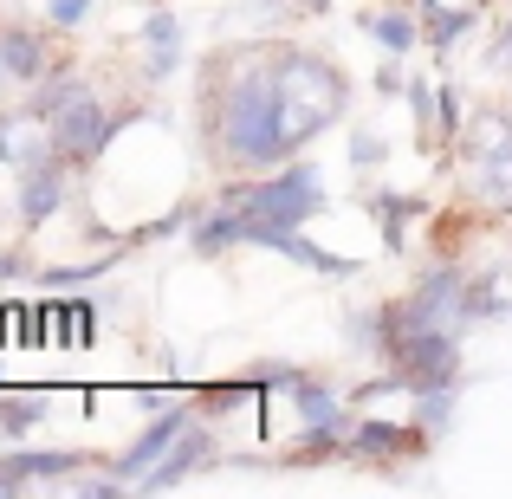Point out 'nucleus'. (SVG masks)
<instances>
[{
  "label": "nucleus",
  "mask_w": 512,
  "mask_h": 499,
  "mask_svg": "<svg viewBox=\"0 0 512 499\" xmlns=\"http://www.w3.org/2000/svg\"><path fill=\"white\" fill-rule=\"evenodd\" d=\"M221 208L240 221V247H273L279 234L305 227L318 208H325V175L305 169V163H292V169H266L260 182L234 188Z\"/></svg>",
  "instance_id": "nucleus-1"
},
{
  "label": "nucleus",
  "mask_w": 512,
  "mask_h": 499,
  "mask_svg": "<svg viewBox=\"0 0 512 499\" xmlns=\"http://www.w3.org/2000/svg\"><path fill=\"white\" fill-rule=\"evenodd\" d=\"M33 117L52 130V150L65 156V163H98L104 150H111V111H104V98L91 85H78L72 72H59V78H39V104H33Z\"/></svg>",
  "instance_id": "nucleus-2"
},
{
  "label": "nucleus",
  "mask_w": 512,
  "mask_h": 499,
  "mask_svg": "<svg viewBox=\"0 0 512 499\" xmlns=\"http://www.w3.org/2000/svg\"><path fill=\"white\" fill-rule=\"evenodd\" d=\"M428 448V428L422 422H383V415H363V422H350V435H344V454H357L363 467H402L409 454H422Z\"/></svg>",
  "instance_id": "nucleus-3"
},
{
  "label": "nucleus",
  "mask_w": 512,
  "mask_h": 499,
  "mask_svg": "<svg viewBox=\"0 0 512 499\" xmlns=\"http://www.w3.org/2000/svg\"><path fill=\"white\" fill-rule=\"evenodd\" d=\"M65 201V156L59 150H26L20 156V221L46 227Z\"/></svg>",
  "instance_id": "nucleus-4"
},
{
  "label": "nucleus",
  "mask_w": 512,
  "mask_h": 499,
  "mask_svg": "<svg viewBox=\"0 0 512 499\" xmlns=\"http://www.w3.org/2000/svg\"><path fill=\"white\" fill-rule=\"evenodd\" d=\"M195 409H201V402H195ZM195 409H169V415H156V422L143 428V435L130 441V448L117 454V461H111V474L124 480V487H137V480L150 474L156 461H163V454L175 448V441H182V428H188V415H195Z\"/></svg>",
  "instance_id": "nucleus-5"
},
{
  "label": "nucleus",
  "mask_w": 512,
  "mask_h": 499,
  "mask_svg": "<svg viewBox=\"0 0 512 499\" xmlns=\"http://www.w3.org/2000/svg\"><path fill=\"white\" fill-rule=\"evenodd\" d=\"M208 461H214V435H208V428H195V422H188V428H182V441H175V448L163 454V461H156L150 474L137 480V493H169V487H182V480H195Z\"/></svg>",
  "instance_id": "nucleus-6"
},
{
  "label": "nucleus",
  "mask_w": 512,
  "mask_h": 499,
  "mask_svg": "<svg viewBox=\"0 0 512 499\" xmlns=\"http://www.w3.org/2000/svg\"><path fill=\"white\" fill-rule=\"evenodd\" d=\"M85 467L78 448H59V454H7L0 461V493H20V487H46V480H72Z\"/></svg>",
  "instance_id": "nucleus-7"
},
{
  "label": "nucleus",
  "mask_w": 512,
  "mask_h": 499,
  "mask_svg": "<svg viewBox=\"0 0 512 499\" xmlns=\"http://www.w3.org/2000/svg\"><path fill=\"white\" fill-rule=\"evenodd\" d=\"M512 150V104H474L461 124V156L467 163H487V156Z\"/></svg>",
  "instance_id": "nucleus-8"
},
{
  "label": "nucleus",
  "mask_w": 512,
  "mask_h": 499,
  "mask_svg": "<svg viewBox=\"0 0 512 499\" xmlns=\"http://www.w3.org/2000/svg\"><path fill=\"white\" fill-rule=\"evenodd\" d=\"M0 65H7V78H20V85H39V78L52 72V52L33 26H0Z\"/></svg>",
  "instance_id": "nucleus-9"
},
{
  "label": "nucleus",
  "mask_w": 512,
  "mask_h": 499,
  "mask_svg": "<svg viewBox=\"0 0 512 499\" xmlns=\"http://www.w3.org/2000/svg\"><path fill=\"white\" fill-rule=\"evenodd\" d=\"M409 7L428 20V46H435V52H454V46H461V33H474V20H480V0H474V7H441V0H409Z\"/></svg>",
  "instance_id": "nucleus-10"
},
{
  "label": "nucleus",
  "mask_w": 512,
  "mask_h": 499,
  "mask_svg": "<svg viewBox=\"0 0 512 499\" xmlns=\"http://www.w3.org/2000/svg\"><path fill=\"white\" fill-rule=\"evenodd\" d=\"M143 46H150V78H169L175 65H182V20L175 13H150V26H143Z\"/></svg>",
  "instance_id": "nucleus-11"
},
{
  "label": "nucleus",
  "mask_w": 512,
  "mask_h": 499,
  "mask_svg": "<svg viewBox=\"0 0 512 499\" xmlns=\"http://www.w3.org/2000/svg\"><path fill=\"white\" fill-rule=\"evenodd\" d=\"M357 26L376 39V46H389L396 59H402V52H415V39H422V26H415L409 13H389V7H363V13H357Z\"/></svg>",
  "instance_id": "nucleus-12"
},
{
  "label": "nucleus",
  "mask_w": 512,
  "mask_h": 499,
  "mask_svg": "<svg viewBox=\"0 0 512 499\" xmlns=\"http://www.w3.org/2000/svg\"><path fill=\"white\" fill-rule=\"evenodd\" d=\"M474 201L487 214H512V150L506 156H487L474 163Z\"/></svg>",
  "instance_id": "nucleus-13"
},
{
  "label": "nucleus",
  "mask_w": 512,
  "mask_h": 499,
  "mask_svg": "<svg viewBox=\"0 0 512 499\" xmlns=\"http://www.w3.org/2000/svg\"><path fill=\"white\" fill-rule=\"evenodd\" d=\"M376 221H383V247L409 253V221H422V201L415 195H383L376 201Z\"/></svg>",
  "instance_id": "nucleus-14"
},
{
  "label": "nucleus",
  "mask_w": 512,
  "mask_h": 499,
  "mask_svg": "<svg viewBox=\"0 0 512 499\" xmlns=\"http://www.w3.org/2000/svg\"><path fill=\"white\" fill-rule=\"evenodd\" d=\"M292 402H299V422H350L338 409V396H331L325 383H312L305 370H292Z\"/></svg>",
  "instance_id": "nucleus-15"
},
{
  "label": "nucleus",
  "mask_w": 512,
  "mask_h": 499,
  "mask_svg": "<svg viewBox=\"0 0 512 499\" xmlns=\"http://www.w3.org/2000/svg\"><path fill=\"white\" fill-rule=\"evenodd\" d=\"M454 402H461V383H435V389H415V422L428 428V435H441L454 415Z\"/></svg>",
  "instance_id": "nucleus-16"
},
{
  "label": "nucleus",
  "mask_w": 512,
  "mask_h": 499,
  "mask_svg": "<svg viewBox=\"0 0 512 499\" xmlns=\"http://www.w3.org/2000/svg\"><path fill=\"white\" fill-rule=\"evenodd\" d=\"M409 111H415V143L428 150V143L441 137V91L415 78V85H409Z\"/></svg>",
  "instance_id": "nucleus-17"
},
{
  "label": "nucleus",
  "mask_w": 512,
  "mask_h": 499,
  "mask_svg": "<svg viewBox=\"0 0 512 499\" xmlns=\"http://www.w3.org/2000/svg\"><path fill=\"white\" fill-rule=\"evenodd\" d=\"M111 253H104V260H78V266H46V273H39V286H52V292H65V286H85V279H104L111 273Z\"/></svg>",
  "instance_id": "nucleus-18"
},
{
  "label": "nucleus",
  "mask_w": 512,
  "mask_h": 499,
  "mask_svg": "<svg viewBox=\"0 0 512 499\" xmlns=\"http://www.w3.org/2000/svg\"><path fill=\"white\" fill-rule=\"evenodd\" d=\"M39 415H46V396H13V389L0 396V428H7V435H26Z\"/></svg>",
  "instance_id": "nucleus-19"
},
{
  "label": "nucleus",
  "mask_w": 512,
  "mask_h": 499,
  "mask_svg": "<svg viewBox=\"0 0 512 499\" xmlns=\"http://www.w3.org/2000/svg\"><path fill=\"white\" fill-rule=\"evenodd\" d=\"M350 163L376 169V163H383V137H376V130H357V137H350Z\"/></svg>",
  "instance_id": "nucleus-20"
},
{
  "label": "nucleus",
  "mask_w": 512,
  "mask_h": 499,
  "mask_svg": "<svg viewBox=\"0 0 512 499\" xmlns=\"http://www.w3.org/2000/svg\"><path fill=\"white\" fill-rule=\"evenodd\" d=\"M487 65H493V72H512V13L500 20V33H493V52H487Z\"/></svg>",
  "instance_id": "nucleus-21"
},
{
  "label": "nucleus",
  "mask_w": 512,
  "mask_h": 499,
  "mask_svg": "<svg viewBox=\"0 0 512 499\" xmlns=\"http://www.w3.org/2000/svg\"><path fill=\"white\" fill-rule=\"evenodd\" d=\"M91 13V0H46V20L52 26H78Z\"/></svg>",
  "instance_id": "nucleus-22"
},
{
  "label": "nucleus",
  "mask_w": 512,
  "mask_h": 499,
  "mask_svg": "<svg viewBox=\"0 0 512 499\" xmlns=\"http://www.w3.org/2000/svg\"><path fill=\"white\" fill-rule=\"evenodd\" d=\"M26 312H33V305H13V299H0V344H7L13 331H26Z\"/></svg>",
  "instance_id": "nucleus-23"
},
{
  "label": "nucleus",
  "mask_w": 512,
  "mask_h": 499,
  "mask_svg": "<svg viewBox=\"0 0 512 499\" xmlns=\"http://www.w3.org/2000/svg\"><path fill=\"white\" fill-rule=\"evenodd\" d=\"M0 163H20V137H13V117L0 111Z\"/></svg>",
  "instance_id": "nucleus-24"
},
{
  "label": "nucleus",
  "mask_w": 512,
  "mask_h": 499,
  "mask_svg": "<svg viewBox=\"0 0 512 499\" xmlns=\"http://www.w3.org/2000/svg\"><path fill=\"white\" fill-rule=\"evenodd\" d=\"M20 266H26L20 253H0V279H13V273H20Z\"/></svg>",
  "instance_id": "nucleus-25"
},
{
  "label": "nucleus",
  "mask_w": 512,
  "mask_h": 499,
  "mask_svg": "<svg viewBox=\"0 0 512 499\" xmlns=\"http://www.w3.org/2000/svg\"><path fill=\"white\" fill-rule=\"evenodd\" d=\"M299 13H331V0H299Z\"/></svg>",
  "instance_id": "nucleus-26"
},
{
  "label": "nucleus",
  "mask_w": 512,
  "mask_h": 499,
  "mask_svg": "<svg viewBox=\"0 0 512 499\" xmlns=\"http://www.w3.org/2000/svg\"><path fill=\"white\" fill-rule=\"evenodd\" d=\"M0 85H7V65H0Z\"/></svg>",
  "instance_id": "nucleus-27"
},
{
  "label": "nucleus",
  "mask_w": 512,
  "mask_h": 499,
  "mask_svg": "<svg viewBox=\"0 0 512 499\" xmlns=\"http://www.w3.org/2000/svg\"><path fill=\"white\" fill-rule=\"evenodd\" d=\"M0 396H7V389H0Z\"/></svg>",
  "instance_id": "nucleus-28"
},
{
  "label": "nucleus",
  "mask_w": 512,
  "mask_h": 499,
  "mask_svg": "<svg viewBox=\"0 0 512 499\" xmlns=\"http://www.w3.org/2000/svg\"><path fill=\"white\" fill-rule=\"evenodd\" d=\"M480 7H487V0H480Z\"/></svg>",
  "instance_id": "nucleus-29"
}]
</instances>
